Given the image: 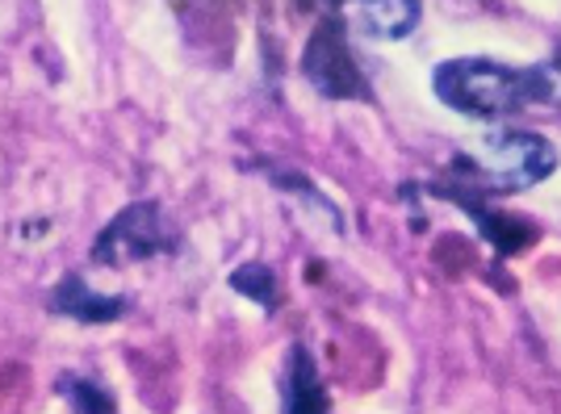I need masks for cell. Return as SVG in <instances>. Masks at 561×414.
Segmentation results:
<instances>
[{
  "mask_svg": "<svg viewBox=\"0 0 561 414\" xmlns=\"http://www.w3.org/2000/svg\"><path fill=\"white\" fill-rule=\"evenodd\" d=\"M268 176H273V184H280L285 193H298V197H302V202H306V206H310V209H319V214H328L331 222H335V230H344V227H340V222H344V218H340V209L331 206L328 197H323V193H319L314 184L306 181V176H294V172H277V168H268Z\"/></svg>",
  "mask_w": 561,
  "mask_h": 414,
  "instance_id": "obj_11",
  "label": "cell"
},
{
  "mask_svg": "<svg viewBox=\"0 0 561 414\" xmlns=\"http://www.w3.org/2000/svg\"><path fill=\"white\" fill-rule=\"evenodd\" d=\"M558 172V147L537 130H515V126H494L478 142L461 147L448 160V184H436L432 193L440 197H507L524 193L533 184L549 181Z\"/></svg>",
  "mask_w": 561,
  "mask_h": 414,
  "instance_id": "obj_1",
  "label": "cell"
},
{
  "mask_svg": "<svg viewBox=\"0 0 561 414\" xmlns=\"http://www.w3.org/2000/svg\"><path fill=\"white\" fill-rule=\"evenodd\" d=\"M231 289H234V294H243V298H252L260 310H277V301H280L277 273H273L268 264H260V260H252V264H239V268H234Z\"/></svg>",
  "mask_w": 561,
  "mask_h": 414,
  "instance_id": "obj_10",
  "label": "cell"
},
{
  "mask_svg": "<svg viewBox=\"0 0 561 414\" xmlns=\"http://www.w3.org/2000/svg\"><path fill=\"white\" fill-rule=\"evenodd\" d=\"M59 398L68 402L76 414H117L114 406V393L105 390L101 381H93V377H80V372H64L59 377Z\"/></svg>",
  "mask_w": 561,
  "mask_h": 414,
  "instance_id": "obj_9",
  "label": "cell"
},
{
  "mask_svg": "<svg viewBox=\"0 0 561 414\" xmlns=\"http://www.w3.org/2000/svg\"><path fill=\"white\" fill-rule=\"evenodd\" d=\"M432 89L440 96V105L457 110L478 122H503L533 105H549L545 89V71L537 68H507L499 59L466 55V59H448L432 71Z\"/></svg>",
  "mask_w": 561,
  "mask_h": 414,
  "instance_id": "obj_2",
  "label": "cell"
},
{
  "mask_svg": "<svg viewBox=\"0 0 561 414\" xmlns=\"http://www.w3.org/2000/svg\"><path fill=\"white\" fill-rule=\"evenodd\" d=\"M352 18H356V30H360V34L381 38V43H394V38L415 34V25H420V4H411V0L352 4Z\"/></svg>",
  "mask_w": 561,
  "mask_h": 414,
  "instance_id": "obj_8",
  "label": "cell"
},
{
  "mask_svg": "<svg viewBox=\"0 0 561 414\" xmlns=\"http://www.w3.org/2000/svg\"><path fill=\"white\" fill-rule=\"evenodd\" d=\"M453 202L478 222V230L491 239V248L499 255H519L528 243H537V227H533L528 218L499 214V209H491V202H482V197H461V193H453Z\"/></svg>",
  "mask_w": 561,
  "mask_h": 414,
  "instance_id": "obj_7",
  "label": "cell"
},
{
  "mask_svg": "<svg viewBox=\"0 0 561 414\" xmlns=\"http://www.w3.org/2000/svg\"><path fill=\"white\" fill-rule=\"evenodd\" d=\"M176 243L181 239H176L160 202H130L126 209H117L93 239V264L96 268H122V264H139L151 255L176 252Z\"/></svg>",
  "mask_w": 561,
  "mask_h": 414,
  "instance_id": "obj_3",
  "label": "cell"
},
{
  "mask_svg": "<svg viewBox=\"0 0 561 414\" xmlns=\"http://www.w3.org/2000/svg\"><path fill=\"white\" fill-rule=\"evenodd\" d=\"M280 414H331L328 390L319 365L306 344H294L285 356V377H280Z\"/></svg>",
  "mask_w": 561,
  "mask_h": 414,
  "instance_id": "obj_6",
  "label": "cell"
},
{
  "mask_svg": "<svg viewBox=\"0 0 561 414\" xmlns=\"http://www.w3.org/2000/svg\"><path fill=\"white\" fill-rule=\"evenodd\" d=\"M47 306L55 314H64L71 322H84V326H101V322H117L126 310H130V301L126 298H114V294H101L93 289L89 280L80 273H68L55 289H50Z\"/></svg>",
  "mask_w": 561,
  "mask_h": 414,
  "instance_id": "obj_5",
  "label": "cell"
},
{
  "mask_svg": "<svg viewBox=\"0 0 561 414\" xmlns=\"http://www.w3.org/2000/svg\"><path fill=\"white\" fill-rule=\"evenodd\" d=\"M335 13L340 9H331L328 22L314 25L302 55V76L331 101H374L369 76L360 71V64L348 50V34H344L348 22H335Z\"/></svg>",
  "mask_w": 561,
  "mask_h": 414,
  "instance_id": "obj_4",
  "label": "cell"
}]
</instances>
